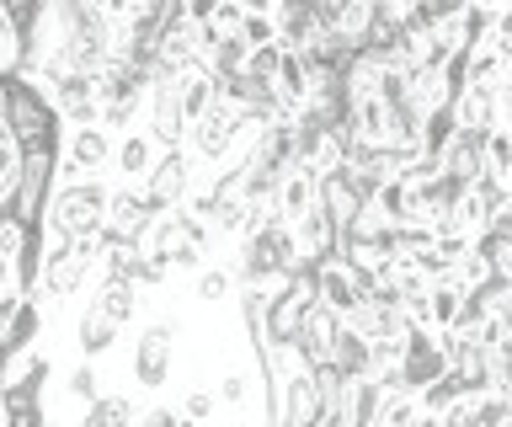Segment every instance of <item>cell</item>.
Here are the masks:
<instances>
[{"instance_id":"6da1fadb","label":"cell","mask_w":512,"mask_h":427,"mask_svg":"<svg viewBox=\"0 0 512 427\" xmlns=\"http://www.w3.org/2000/svg\"><path fill=\"white\" fill-rule=\"evenodd\" d=\"M112 203V182L107 177H59L43 209V230L48 241H96Z\"/></svg>"},{"instance_id":"7a4b0ae2","label":"cell","mask_w":512,"mask_h":427,"mask_svg":"<svg viewBox=\"0 0 512 427\" xmlns=\"http://www.w3.org/2000/svg\"><path fill=\"white\" fill-rule=\"evenodd\" d=\"M176 369H182V321L176 315H160V321L139 326L134 353H128V379L144 395H166L176 385Z\"/></svg>"},{"instance_id":"3957f363","label":"cell","mask_w":512,"mask_h":427,"mask_svg":"<svg viewBox=\"0 0 512 427\" xmlns=\"http://www.w3.org/2000/svg\"><path fill=\"white\" fill-rule=\"evenodd\" d=\"M0 102H6V129L16 145H43V139H64V123L48 102V91L32 75L11 70L0 75Z\"/></svg>"},{"instance_id":"277c9868","label":"cell","mask_w":512,"mask_h":427,"mask_svg":"<svg viewBox=\"0 0 512 427\" xmlns=\"http://www.w3.org/2000/svg\"><path fill=\"white\" fill-rule=\"evenodd\" d=\"M96 267H102V246H96V241H48L43 246L38 294H48L54 305H59V299L86 294V283L96 278Z\"/></svg>"},{"instance_id":"5b68a950","label":"cell","mask_w":512,"mask_h":427,"mask_svg":"<svg viewBox=\"0 0 512 427\" xmlns=\"http://www.w3.org/2000/svg\"><path fill=\"white\" fill-rule=\"evenodd\" d=\"M150 198H144V187L139 182H123V187H112V203H107V219H102V230H96V246L112 251V246H139L144 241V230H150Z\"/></svg>"},{"instance_id":"8992f818","label":"cell","mask_w":512,"mask_h":427,"mask_svg":"<svg viewBox=\"0 0 512 427\" xmlns=\"http://www.w3.org/2000/svg\"><path fill=\"white\" fill-rule=\"evenodd\" d=\"M144 198H150V209H182L187 193H192V155L187 150H160V161L150 166V177L139 182Z\"/></svg>"},{"instance_id":"52a82bcc","label":"cell","mask_w":512,"mask_h":427,"mask_svg":"<svg viewBox=\"0 0 512 427\" xmlns=\"http://www.w3.org/2000/svg\"><path fill=\"white\" fill-rule=\"evenodd\" d=\"M59 171L64 177H102L112 171V134L107 129H64V145H59Z\"/></svg>"},{"instance_id":"ba28073f","label":"cell","mask_w":512,"mask_h":427,"mask_svg":"<svg viewBox=\"0 0 512 427\" xmlns=\"http://www.w3.org/2000/svg\"><path fill=\"white\" fill-rule=\"evenodd\" d=\"M272 22H278V43L288 54H310L315 43L331 33V22L315 11V0H278Z\"/></svg>"},{"instance_id":"9c48e42d","label":"cell","mask_w":512,"mask_h":427,"mask_svg":"<svg viewBox=\"0 0 512 427\" xmlns=\"http://www.w3.org/2000/svg\"><path fill=\"white\" fill-rule=\"evenodd\" d=\"M150 123H144V134L155 139V150H182L187 145V118H182V97H176V81H160L150 86Z\"/></svg>"},{"instance_id":"30bf717a","label":"cell","mask_w":512,"mask_h":427,"mask_svg":"<svg viewBox=\"0 0 512 427\" xmlns=\"http://www.w3.org/2000/svg\"><path fill=\"white\" fill-rule=\"evenodd\" d=\"M315 299L326 305L331 315H347L363 305V283H358V273L342 262V257H326V262H315Z\"/></svg>"},{"instance_id":"8fae6325","label":"cell","mask_w":512,"mask_h":427,"mask_svg":"<svg viewBox=\"0 0 512 427\" xmlns=\"http://www.w3.org/2000/svg\"><path fill=\"white\" fill-rule=\"evenodd\" d=\"M48 102H54L64 129H91V123L102 118V102H96V91H91V75H64V81L48 91Z\"/></svg>"},{"instance_id":"7c38bea8","label":"cell","mask_w":512,"mask_h":427,"mask_svg":"<svg viewBox=\"0 0 512 427\" xmlns=\"http://www.w3.org/2000/svg\"><path fill=\"white\" fill-rule=\"evenodd\" d=\"M336 331H342V315H331L326 305H315L310 315H304L299 331H294V353L304 358V369H320V363H331Z\"/></svg>"},{"instance_id":"4fadbf2b","label":"cell","mask_w":512,"mask_h":427,"mask_svg":"<svg viewBox=\"0 0 512 427\" xmlns=\"http://www.w3.org/2000/svg\"><path fill=\"white\" fill-rule=\"evenodd\" d=\"M315 193H320V177H315V171L288 166L283 182H278V193H272V214H278L283 225H294V219H304V214L315 209Z\"/></svg>"},{"instance_id":"5bb4252c","label":"cell","mask_w":512,"mask_h":427,"mask_svg":"<svg viewBox=\"0 0 512 427\" xmlns=\"http://www.w3.org/2000/svg\"><path fill=\"white\" fill-rule=\"evenodd\" d=\"M448 113H454L459 134H491L496 129V91L491 86H459Z\"/></svg>"},{"instance_id":"9a60e30c","label":"cell","mask_w":512,"mask_h":427,"mask_svg":"<svg viewBox=\"0 0 512 427\" xmlns=\"http://www.w3.org/2000/svg\"><path fill=\"white\" fill-rule=\"evenodd\" d=\"M155 161H160V150H155V139L144 129H128V134L112 139V171H118L123 182H144Z\"/></svg>"},{"instance_id":"2e32d148","label":"cell","mask_w":512,"mask_h":427,"mask_svg":"<svg viewBox=\"0 0 512 427\" xmlns=\"http://www.w3.org/2000/svg\"><path fill=\"white\" fill-rule=\"evenodd\" d=\"M86 305H96L107 321H118V326H134L139 310H144V289H134V283H123V278H96Z\"/></svg>"},{"instance_id":"e0dca14e","label":"cell","mask_w":512,"mask_h":427,"mask_svg":"<svg viewBox=\"0 0 512 427\" xmlns=\"http://www.w3.org/2000/svg\"><path fill=\"white\" fill-rule=\"evenodd\" d=\"M118 337H123V326H118V321H107V315L96 310V305H86V310L75 315V353H80V358L102 363L112 347H118Z\"/></svg>"},{"instance_id":"ac0fdd59","label":"cell","mask_w":512,"mask_h":427,"mask_svg":"<svg viewBox=\"0 0 512 427\" xmlns=\"http://www.w3.org/2000/svg\"><path fill=\"white\" fill-rule=\"evenodd\" d=\"M384 379L379 374H358V379H347V401H342V411H347V427H374L379 422V406H384Z\"/></svg>"},{"instance_id":"d6986e66","label":"cell","mask_w":512,"mask_h":427,"mask_svg":"<svg viewBox=\"0 0 512 427\" xmlns=\"http://www.w3.org/2000/svg\"><path fill=\"white\" fill-rule=\"evenodd\" d=\"M406 81H411V91L406 97L422 107V113H443L448 102H454V91H459V81H454V70H406Z\"/></svg>"},{"instance_id":"ffe728a7","label":"cell","mask_w":512,"mask_h":427,"mask_svg":"<svg viewBox=\"0 0 512 427\" xmlns=\"http://www.w3.org/2000/svg\"><path fill=\"white\" fill-rule=\"evenodd\" d=\"M139 417V401L128 390H102L91 406H80V422L75 427H134Z\"/></svg>"},{"instance_id":"44dd1931","label":"cell","mask_w":512,"mask_h":427,"mask_svg":"<svg viewBox=\"0 0 512 427\" xmlns=\"http://www.w3.org/2000/svg\"><path fill=\"white\" fill-rule=\"evenodd\" d=\"M176 97H182V118L198 123L203 113H214L219 81H214V75H208L203 65H198V70H182V75H176Z\"/></svg>"},{"instance_id":"7402d4cb","label":"cell","mask_w":512,"mask_h":427,"mask_svg":"<svg viewBox=\"0 0 512 427\" xmlns=\"http://www.w3.org/2000/svg\"><path fill=\"white\" fill-rule=\"evenodd\" d=\"M331 369L342 379L368 374V337H363V331H352L347 321H342V331H336V342H331Z\"/></svg>"},{"instance_id":"603a6c76","label":"cell","mask_w":512,"mask_h":427,"mask_svg":"<svg viewBox=\"0 0 512 427\" xmlns=\"http://www.w3.org/2000/svg\"><path fill=\"white\" fill-rule=\"evenodd\" d=\"M214 395H219V406L235 411V422H240V417L256 406V374H251V369H224V374L214 379Z\"/></svg>"},{"instance_id":"cb8c5ba5","label":"cell","mask_w":512,"mask_h":427,"mask_svg":"<svg viewBox=\"0 0 512 427\" xmlns=\"http://www.w3.org/2000/svg\"><path fill=\"white\" fill-rule=\"evenodd\" d=\"M6 347H16V353H32V347L43 342V299H22V310L11 315V326H6V337H0Z\"/></svg>"},{"instance_id":"d4e9b609","label":"cell","mask_w":512,"mask_h":427,"mask_svg":"<svg viewBox=\"0 0 512 427\" xmlns=\"http://www.w3.org/2000/svg\"><path fill=\"white\" fill-rule=\"evenodd\" d=\"M267 294L272 289H240L235 294V315H240V326H246L256 358H262V347H267Z\"/></svg>"},{"instance_id":"484cf974","label":"cell","mask_w":512,"mask_h":427,"mask_svg":"<svg viewBox=\"0 0 512 427\" xmlns=\"http://www.w3.org/2000/svg\"><path fill=\"white\" fill-rule=\"evenodd\" d=\"M480 139L486 134H454V145L443 150V171L459 182H475L480 171H486V161H480Z\"/></svg>"},{"instance_id":"4316f807","label":"cell","mask_w":512,"mask_h":427,"mask_svg":"<svg viewBox=\"0 0 512 427\" xmlns=\"http://www.w3.org/2000/svg\"><path fill=\"white\" fill-rule=\"evenodd\" d=\"M192 299H198L203 310H214V305H224V299H235V273H230V267L203 262L198 273H192Z\"/></svg>"},{"instance_id":"83f0119b","label":"cell","mask_w":512,"mask_h":427,"mask_svg":"<svg viewBox=\"0 0 512 427\" xmlns=\"http://www.w3.org/2000/svg\"><path fill=\"white\" fill-rule=\"evenodd\" d=\"M272 86H278L283 97L294 102V113H299L304 91H310V54H283V65H278V75H272Z\"/></svg>"},{"instance_id":"f1b7e54d","label":"cell","mask_w":512,"mask_h":427,"mask_svg":"<svg viewBox=\"0 0 512 427\" xmlns=\"http://www.w3.org/2000/svg\"><path fill=\"white\" fill-rule=\"evenodd\" d=\"M459 305H464V289H454L448 278L427 283V315H432V331H448V326H454Z\"/></svg>"},{"instance_id":"f546056e","label":"cell","mask_w":512,"mask_h":427,"mask_svg":"<svg viewBox=\"0 0 512 427\" xmlns=\"http://www.w3.org/2000/svg\"><path fill=\"white\" fill-rule=\"evenodd\" d=\"M102 385H107V379H102V369H96V363H91V358H80V363H75V369H70V374H64V395H70V401H75V406H91V401H96V395H102Z\"/></svg>"},{"instance_id":"4dcf8cb0","label":"cell","mask_w":512,"mask_h":427,"mask_svg":"<svg viewBox=\"0 0 512 427\" xmlns=\"http://www.w3.org/2000/svg\"><path fill=\"white\" fill-rule=\"evenodd\" d=\"M496 273H491V262L486 257H480V251L470 246V251H464V257L454 262V273H448V283H454V289H464V294H475V289H486V283H491Z\"/></svg>"},{"instance_id":"1f68e13d","label":"cell","mask_w":512,"mask_h":427,"mask_svg":"<svg viewBox=\"0 0 512 427\" xmlns=\"http://www.w3.org/2000/svg\"><path fill=\"white\" fill-rule=\"evenodd\" d=\"M416 417H422V395H416V390H390V395H384V406H379L384 427H411Z\"/></svg>"},{"instance_id":"d6a6232c","label":"cell","mask_w":512,"mask_h":427,"mask_svg":"<svg viewBox=\"0 0 512 427\" xmlns=\"http://www.w3.org/2000/svg\"><path fill=\"white\" fill-rule=\"evenodd\" d=\"M480 161H486L491 177H512V134L507 129H491L486 139H480Z\"/></svg>"},{"instance_id":"836d02e7","label":"cell","mask_w":512,"mask_h":427,"mask_svg":"<svg viewBox=\"0 0 512 427\" xmlns=\"http://www.w3.org/2000/svg\"><path fill=\"white\" fill-rule=\"evenodd\" d=\"M27 241H32V225H22L16 214H6V209H0V262L11 267V262L27 251Z\"/></svg>"},{"instance_id":"e575fe53","label":"cell","mask_w":512,"mask_h":427,"mask_svg":"<svg viewBox=\"0 0 512 427\" xmlns=\"http://www.w3.org/2000/svg\"><path fill=\"white\" fill-rule=\"evenodd\" d=\"M176 411H182L187 422H214V411H219L214 385H187V395L176 401Z\"/></svg>"},{"instance_id":"d590c367","label":"cell","mask_w":512,"mask_h":427,"mask_svg":"<svg viewBox=\"0 0 512 427\" xmlns=\"http://www.w3.org/2000/svg\"><path fill=\"white\" fill-rule=\"evenodd\" d=\"M240 22H246V6H240V0H219L214 17L203 22V33H208V38H235Z\"/></svg>"},{"instance_id":"8d00e7d4","label":"cell","mask_w":512,"mask_h":427,"mask_svg":"<svg viewBox=\"0 0 512 427\" xmlns=\"http://www.w3.org/2000/svg\"><path fill=\"white\" fill-rule=\"evenodd\" d=\"M144 113V102H102V118H96V129H107V134H128L139 123Z\"/></svg>"},{"instance_id":"74e56055","label":"cell","mask_w":512,"mask_h":427,"mask_svg":"<svg viewBox=\"0 0 512 427\" xmlns=\"http://www.w3.org/2000/svg\"><path fill=\"white\" fill-rule=\"evenodd\" d=\"M16 177H22V145L6 134V139H0V203L16 193Z\"/></svg>"},{"instance_id":"f35d334b","label":"cell","mask_w":512,"mask_h":427,"mask_svg":"<svg viewBox=\"0 0 512 427\" xmlns=\"http://www.w3.org/2000/svg\"><path fill=\"white\" fill-rule=\"evenodd\" d=\"M283 43H262V49H251V59H246V70L256 75V81H272L278 75V65H283Z\"/></svg>"},{"instance_id":"ab89813d","label":"cell","mask_w":512,"mask_h":427,"mask_svg":"<svg viewBox=\"0 0 512 427\" xmlns=\"http://www.w3.org/2000/svg\"><path fill=\"white\" fill-rule=\"evenodd\" d=\"M246 49H262V43H278V22L272 17H251L246 11V22H240V33H235Z\"/></svg>"},{"instance_id":"60d3db41","label":"cell","mask_w":512,"mask_h":427,"mask_svg":"<svg viewBox=\"0 0 512 427\" xmlns=\"http://www.w3.org/2000/svg\"><path fill=\"white\" fill-rule=\"evenodd\" d=\"M182 422V411H176L171 401H155V406H139V417H134V427H176Z\"/></svg>"},{"instance_id":"b9f144b4","label":"cell","mask_w":512,"mask_h":427,"mask_svg":"<svg viewBox=\"0 0 512 427\" xmlns=\"http://www.w3.org/2000/svg\"><path fill=\"white\" fill-rule=\"evenodd\" d=\"M438 417H443V427H475V395H459V401H448Z\"/></svg>"},{"instance_id":"7bdbcfd3","label":"cell","mask_w":512,"mask_h":427,"mask_svg":"<svg viewBox=\"0 0 512 427\" xmlns=\"http://www.w3.org/2000/svg\"><path fill=\"white\" fill-rule=\"evenodd\" d=\"M22 289H16V283H6V289H0V337H6V326H11V315L22 310Z\"/></svg>"},{"instance_id":"ee69618b","label":"cell","mask_w":512,"mask_h":427,"mask_svg":"<svg viewBox=\"0 0 512 427\" xmlns=\"http://www.w3.org/2000/svg\"><path fill=\"white\" fill-rule=\"evenodd\" d=\"M214 6H219V0H187V22H208V17H214Z\"/></svg>"},{"instance_id":"f6af8a7d","label":"cell","mask_w":512,"mask_h":427,"mask_svg":"<svg viewBox=\"0 0 512 427\" xmlns=\"http://www.w3.org/2000/svg\"><path fill=\"white\" fill-rule=\"evenodd\" d=\"M507 0H464V11H475V17H496Z\"/></svg>"},{"instance_id":"bcb514c9","label":"cell","mask_w":512,"mask_h":427,"mask_svg":"<svg viewBox=\"0 0 512 427\" xmlns=\"http://www.w3.org/2000/svg\"><path fill=\"white\" fill-rule=\"evenodd\" d=\"M11 358H16V347L0 342V385H6V369H11Z\"/></svg>"},{"instance_id":"7dc6e473","label":"cell","mask_w":512,"mask_h":427,"mask_svg":"<svg viewBox=\"0 0 512 427\" xmlns=\"http://www.w3.org/2000/svg\"><path fill=\"white\" fill-rule=\"evenodd\" d=\"M0 422H6V390H0Z\"/></svg>"},{"instance_id":"c3c4849f","label":"cell","mask_w":512,"mask_h":427,"mask_svg":"<svg viewBox=\"0 0 512 427\" xmlns=\"http://www.w3.org/2000/svg\"><path fill=\"white\" fill-rule=\"evenodd\" d=\"M208 427H246V422H208Z\"/></svg>"},{"instance_id":"681fc988","label":"cell","mask_w":512,"mask_h":427,"mask_svg":"<svg viewBox=\"0 0 512 427\" xmlns=\"http://www.w3.org/2000/svg\"><path fill=\"white\" fill-rule=\"evenodd\" d=\"M176 427H208V422H187V417H182V422H176Z\"/></svg>"},{"instance_id":"f907efd6","label":"cell","mask_w":512,"mask_h":427,"mask_svg":"<svg viewBox=\"0 0 512 427\" xmlns=\"http://www.w3.org/2000/svg\"><path fill=\"white\" fill-rule=\"evenodd\" d=\"M48 6H70V0H48Z\"/></svg>"},{"instance_id":"816d5d0a","label":"cell","mask_w":512,"mask_h":427,"mask_svg":"<svg viewBox=\"0 0 512 427\" xmlns=\"http://www.w3.org/2000/svg\"><path fill=\"white\" fill-rule=\"evenodd\" d=\"M374 427H384V422H374Z\"/></svg>"}]
</instances>
